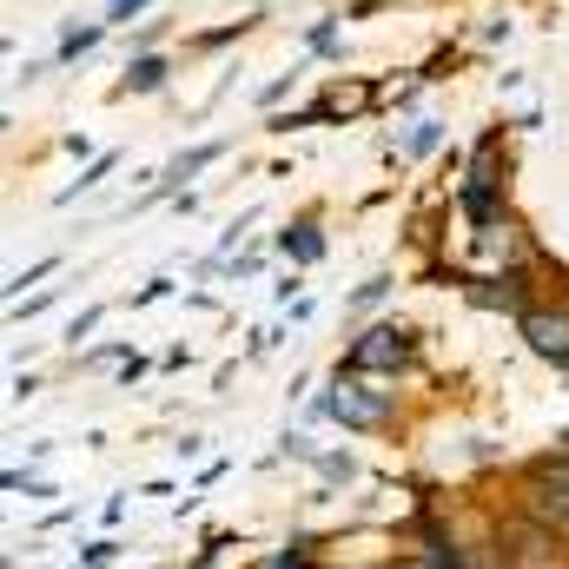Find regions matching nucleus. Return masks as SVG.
<instances>
[{
    "label": "nucleus",
    "instance_id": "nucleus-1",
    "mask_svg": "<svg viewBox=\"0 0 569 569\" xmlns=\"http://www.w3.org/2000/svg\"><path fill=\"white\" fill-rule=\"evenodd\" d=\"M523 517H537L550 530H569V450L537 457L523 470Z\"/></svg>",
    "mask_w": 569,
    "mask_h": 569
},
{
    "label": "nucleus",
    "instance_id": "nucleus-2",
    "mask_svg": "<svg viewBox=\"0 0 569 569\" xmlns=\"http://www.w3.org/2000/svg\"><path fill=\"white\" fill-rule=\"evenodd\" d=\"M497 543H503V569H563V530H550V523H537V517H510L503 530H497Z\"/></svg>",
    "mask_w": 569,
    "mask_h": 569
},
{
    "label": "nucleus",
    "instance_id": "nucleus-3",
    "mask_svg": "<svg viewBox=\"0 0 569 569\" xmlns=\"http://www.w3.org/2000/svg\"><path fill=\"white\" fill-rule=\"evenodd\" d=\"M411 358H418V331H411V325H371V331L345 351V365H338V371L371 378V371H405Z\"/></svg>",
    "mask_w": 569,
    "mask_h": 569
},
{
    "label": "nucleus",
    "instance_id": "nucleus-4",
    "mask_svg": "<svg viewBox=\"0 0 569 569\" xmlns=\"http://www.w3.org/2000/svg\"><path fill=\"white\" fill-rule=\"evenodd\" d=\"M318 418H338L351 430H385L391 425V391H371L351 371H338V398H318Z\"/></svg>",
    "mask_w": 569,
    "mask_h": 569
},
{
    "label": "nucleus",
    "instance_id": "nucleus-5",
    "mask_svg": "<svg viewBox=\"0 0 569 569\" xmlns=\"http://www.w3.org/2000/svg\"><path fill=\"white\" fill-rule=\"evenodd\" d=\"M517 331H523V345H530L537 358H550L557 371H569V305H557V311H550V305H543V311H537V305L517 311Z\"/></svg>",
    "mask_w": 569,
    "mask_h": 569
},
{
    "label": "nucleus",
    "instance_id": "nucleus-6",
    "mask_svg": "<svg viewBox=\"0 0 569 569\" xmlns=\"http://www.w3.org/2000/svg\"><path fill=\"white\" fill-rule=\"evenodd\" d=\"M378 107V87L371 80H331L318 100H311V120L318 127H338V120H365Z\"/></svg>",
    "mask_w": 569,
    "mask_h": 569
},
{
    "label": "nucleus",
    "instance_id": "nucleus-7",
    "mask_svg": "<svg viewBox=\"0 0 569 569\" xmlns=\"http://www.w3.org/2000/svg\"><path fill=\"white\" fill-rule=\"evenodd\" d=\"M219 152H226L219 140H212V146H192V152H179V159H172V166H166V172L152 179V192H146V206H152V199H166V192H186V179H199V172H206V166H212Z\"/></svg>",
    "mask_w": 569,
    "mask_h": 569
},
{
    "label": "nucleus",
    "instance_id": "nucleus-8",
    "mask_svg": "<svg viewBox=\"0 0 569 569\" xmlns=\"http://www.w3.org/2000/svg\"><path fill=\"white\" fill-rule=\"evenodd\" d=\"M159 87H166V60H159V53L127 60V80H120V93H159Z\"/></svg>",
    "mask_w": 569,
    "mask_h": 569
},
{
    "label": "nucleus",
    "instance_id": "nucleus-9",
    "mask_svg": "<svg viewBox=\"0 0 569 569\" xmlns=\"http://www.w3.org/2000/svg\"><path fill=\"white\" fill-rule=\"evenodd\" d=\"M279 246L291 252V259H298V266H318V259H325V239H318V226H311V219L284 226V239H279Z\"/></svg>",
    "mask_w": 569,
    "mask_h": 569
},
{
    "label": "nucleus",
    "instance_id": "nucleus-10",
    "mask_svg": "<svg viewBox=\"0 0 569 569\" xmlns=\"http://www.w3.org/2000/svg\"><path fill=\"white\" fill-rule=\"evenodd\" d=\"M100 40H107V20H87V27H73V33L60 40V53H53V60H60V67H67V60H87Z\"/></svg>",
    "mask_w": 569,
    "mask_h": 569
},
{
    "label": "nucleus",
    "instance_id": "nucleus-11",
    "mask_svg": "<svg viewBox=\"0 0 569 569\" xmlns=\"http://www.w3.org/2000/svg\"><path fill=\"white\" fill-rule=\"evenodd\" d=\"M113 166H120V152H100V159H93V166L80 172V186H73V192H60V199H80V192H93V186H107V172H113Z\"/></svg>",
    "mask_w": 569,
    "mask_h": 569
},
{
    "label": "nucleus",
    "instance_id": "nucleus-12",
    "mask_svg": "<svg viewBox=\"0 0 569 569\" xmlns=\"http://www.w3.org/2000/svg\"><path fill=\"white\" fill-rule=\"evenodd\" d=\"M259 569H311V550H305V543H291V550H272V557H259Z\"/></svg>",
    "mask_w": 569,
    "mask_h": 569
},
{
    "label": "nucleus",
    "instance_id": "nucleus-13",
    "mask_svg": "<svg viewBox=\"0 0 569 569\" xmlns=\"http://www.w3.org/2000/svg\"><path fill=\"white\" fill-rule=\"evenodd\" d=\"M113 557H120V543H113V537H100V543H87V550H80V569H107Z\"/></svg>",
    "mask_w": 569,
    "mask_h": 569
},
{
    "label": "nucleus",
    "instance_id": "nucleus-14",
    "mask_svg": "<svg viewBox=\"0 0 569 569\" xmlns=\"http://www.w3.org/2000/svg\"><path fill=\"white\" fill-rule=\"evenodd\" d=\"M318 477H325V483H351L358 463H351V457H318Z\"/></svg>",
    "mask_w": 569,
    "mask_h": 569
},
{
    "label": "nucleus",
    "instance_id": "nucleus-15",
    "mask_svg": "<svg viewBox=\"0 0 569 569\" xmlns=\"http://www.w3.org/2000/svg\"><path fill=\"white\" fill-rule=\"evenodd\" d=\"M47 272H60V259H40V266H27V272H13V279H7V291H27V284H40Z\"/></svg>",
    "mask_w": 569,
    "mask_h": 569
},
{
    "label": "nucleus",
    "instance_id": "nucleus-16",
    "mask_svg": "<svg viewBox=\"0 0 569 569\" xmlns=\"http://www.w3.org/2000/svg\"><path fill=\"white\" fill-rule=\"evenodd\" d=\"M284 457H298V463H318V450H311V437H305V430H284Z\"/></svg>",
    "mask_w": 569,
    "mask_h": 569
},
{
    "label": "nucleus",
    "instance_id": "nucleus-17",
    "mask_svg": "<svg viewBox=\"0 0 569 569\" xmlns=\"http://www.w3.org/2000/svg\"><path fill=\"white\" fill-rule=\"evenodd\" d=\"M93 325H100V305H93V311H80V318H73V325H67V338H73V345H80V338H93Z\"/></svg>",
    "mask_w": 569,
    "mask_h": 569
},
{
    "label": "nucleus",
    "instance_id": "nucleus-18",
    "mask_svg": "<svg viewBox=\"0 0 569 569\" xmlns=\"http://www.w3.org/2000/svg\"><path fill=\"white\" fill-rule=\"evenodd\" d=\"M7 490H27V497H53L40 477H20V470H7Z\"/></svg>",
    "mask_w": 569,
    "mask_h": 569
},
{
    "label": "nucleus",
    "instance_id": "nucleus-19",
    "mask_svg": "<svg viewBox=\"0 0 569 569\" xmlns=\"http://www.w3.org/2000/svg\"><path fill=\"white\" fill-rule=\"evenodd\" d=\"M133 13H146V0H113V7H107V27H120V20H133Z\"/></svg>",
    "mask_w": 569,
    "mask_h": 569
},
{
    "label": "nucleus",
    "instance_id": "nucleus-20",
    "mask_svg": "<svg viewBox=\"0 0 569 569\" xmlns=\"http://www.w3.org/2000/svg\"><path fill=\"white\" fill-rule=\"evenodd\" d=\"M385 291H391V279H365V284H358V298H351V305H378Z\"/></svg>",
    "mask_w": 569,
    "mask_h": 569
},
{
    "label": "nucleus",
    "instance_id": "nucleus-21",
    "mask_svg": "<svg viewBox=\"0 0 569 569\" xmlns=\"http://www.w3.org/2000/svg\"><path fill=\"white\" fill-rule=\"evenodd\" d=\"M437 146V120H418V133H411V152H430Z\"/></svg>",
    "mask_w": 569,
    "mask_h": 569
},
{
    "label": "nucleus",
    "instance_id": "nucleus-22",
    "mask_svg": "<svg viewBox=\"0 0 569 569\" xmlns=\"http://www.w3.org/2000/svg\"><path fill=\"white\" fill-rule=\"evenodd\" d=\"M398 569H450V563H437V557H411V563H398Z\"/></svg>",
    "mask_w": 569,
    "mask_h": 569
}]
</instances>
